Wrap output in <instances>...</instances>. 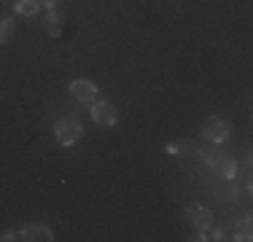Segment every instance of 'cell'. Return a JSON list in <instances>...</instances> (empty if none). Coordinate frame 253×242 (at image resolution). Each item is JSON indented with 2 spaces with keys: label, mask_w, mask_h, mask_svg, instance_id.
<instances>
[{
  "label": "cell",
  "mask_w": 253,
  "mask_h": 242,
  "mask_svg": "<svg viewBox=\"0 0 253 242\" xmlns=\"http://www.w3.org/2000/svg\"><path fill=\"white\" fill-rule=\"evenodd\" d=\"M186 221H189L197 232H208V229L213 226V210L194 202V204H189V207H186Z\"/></svg>",
  "instance_id": "5"
},
{
  "label": "cell",
  "mask_w": 253,
  "mask_h": 242,
  "mask_svg": "<svg viewBox=\"0 0 253 242\" xmlns=\"http://www.w3.org/2000/svg\"><path fill=\"white\" fill-rule=\"evenodd\" d=\"M165 151L170 156H186V154H197V143L189 140V137H180V140H172L165 145Z\"/></svg>",
  "instance_id": "9"
},
{
  "label": "cell",
  "mask_w": 253,
  "mask_h": 242,
  "mask_svg": "<svg viewBox=\"0 0 253 242\" xmlns=\"http://www.w3.org/2000/svg\"><path fill=\"white\" fill-rule=\"evenodd\" d=\"M208 240H224V232H221V229H213V232H210V237Z\"/></svg>",
  "instance_id": "14"
},
{
  "label": "cell",
  "mask_w": 253,
  "mask_h": 242,
  "mask_svg": "<svg viewBox=\"0 0 253 242\" xmlns=\"http://www.w3.org/2000/svg\"><path fill=\"white\" fill-rule=\"evenodd\" d=\"M54 137H57L59 145L73 148V145L81 143V137H84L81 121H78V119H59L57 124H54Z\"/></svg>",
  "instance_id": "3"
},
{
  "label": "cell",
  "mask_w": 253,
  "mask_h": 242,
  "mask_svg": "<svg viewBox=\"0 0 253 242\" xmlns=\"http://www.w3.org/2000/svg\"><path fill=\"white\" fill-rule=\"evenodd\" d=\"M11 240H16V232H11V229L0 234V242H11Z\"/></svg>",
  "instance_id": "13"
},
{
  "label": "cell",
  "mask_w": 253,
  "mask_h": 242,
  "mask_svg": "<svg viewBox=\"0 0 253 242\" xmlns=\"http://www.w3.org/2000/svg\"><path fill=\"white\" fill-rule=\"evenodd\" d=\"M89 113H92V121H94L97 126H102V129H111V126L119 121L116 108H113L108 100H97V102H92Z\"/></svg>",
  "instance_id": "4"
},
{
  "label": "cell",
  "mask_w": 253,
  "mask_h": 242,
  "mask_svg": "<svg viewBox=\"0 0 253 242\" xmlns=\"http://www.w3.org/2000/svg\"><path fill=\"white\" fill-rule=\"evenodd\" d=\"M38 3H43L46 8H57V5H59V0H38Z\"/></svg>",
  "instance_id": "15"
},
{
  "label": "cell",
  "mask_w": 253,
  "mask_h": 242,
  "mask_svg": "<svg viewBox=\"0 0 253 242\" xmlns=\"http://www.w3.org/2000/svg\"><path fill=\"white\" fill-rule=\"evenodd\" d=\"M70 94H73L78 102H94L97 86H94V81H89V78H76V81H70Z\"/></svg>",
  "instance_id": "7"
},
{
  "label": "cell",
  "mask_w": 253,
  "mask_h": 242,
  "mask_svg": "<svg viewBox=\"0 0 253 242\" xmlns=\"http://www.w3.org/2000/svg\"><path fill=\"white\" fill-rule=\"evenodd\" d=\"M234 242H251L253 240V221L251 218H243V221L234 226Z\"/></svg>",
  "instance_id": "11"
},
{
  "label": "cell",
  "mask_w": 253,
  "mask_h": 242,
  "mask_svg": "<svg viewBox=\"0 0 253 242\" xmlns=\"http://www.w3.org/2000/svg\"><path fill=\"white\" fill-rule=\"evenodd\" d=\"M200 135H202V140H208L210 145H221L232 137V124L221 116H208L200 126Z\"/></svg>",
  "instance_id": "2"
},
{
  "label": "cell",
  "mask_w": 253,
  "mask_h": 242,
  "mask_svg": "<svg viewBox=\"0 0 253 242\" xmlns=\"http://www.w3.org/2000/svg\"><path fill=\"white\" fill-rule=\"evenodd\" d=\"M16 240H25V242H51L54 232L43 223H25V226L16 229Z\"/></svg>",
  "instance_id": "6"
},
{
  "label": "cell",
  "mask_w": 253,
  "mask_h": 242,
  "mask_svg": "<svg viewBox=\"0 0 253 242\" xmlns=\"http://www.w3.org/2000/svg\"><path fill=\"white\" fill-rule=\"evenodd\" d=\"M197 154L202 156V161L213 169L218 178H224V180H234V178H237V161H234L232 156L215 151V145H197Z\"/></svg>",
  "instance_id": "1"
},
{
  "label": "cell",
  "mask_w": 253,
  "mask_h": 242,
  "mask_svg": "<svg viewBox=\"0 0 253 242\" xmlns=\"http://www.w3.org/2000/svg\"><path fill=\"white\" fill-rule=\"evenodd\" d=\"M14 38V19L11 16H0V46H5Z\"/></svg>",
  "instance_id": "12"
},
{
  "label": "cell",
  "mask_w": 253,
  "mask_h": 242,
  "mask_svg": "<svg viewBox=\"0 0 253 242\" xmlns=\"http://www.w3.org/2000/svg\"><path fill=\"white\" fill-rule=\"evenodd\" d=\"M43 30H46V35H51V38H59V35H62V16H59L57 8H46Z\"/></svg>",
  "instance_id": "8"
},
{
  "label": "cell",
  "mask_w": 253,
  "mask_h": 242,
  "mask_svg": "<svg viewBox=\"0 0 253 242\" xmlns=\"http://www.w3.org/2000/svg\"><path fill=\"white\" fill-rule=\"evenodd\" d=\"M14 14H19V16H38L41 14V3H38V0H16V3H14Z\"/></svg>",
  "instance_id": "10"
}]
</instances>
